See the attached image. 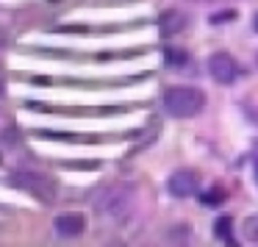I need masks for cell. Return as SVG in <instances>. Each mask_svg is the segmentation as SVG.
I'll return each instance as SVG.
<instances>
[{"mask_svg":"<svg viewBox=\"0 0 258 247\" xmlns=\"http://www.w3.org/2000/svg\"><path fill=\"white\" fill-rule=\"evenodd\" d=\"M206 106V95L195 86H172L167 89L164 95V108H167L169 117H178V119H189L197 117Z\"/></svg>","mask_w":258,"mask_h":247,"instance_id":"obj_1","label":"cell"},{"mask_svg":"<svg viewBox=\"0 0 258 247\" xmlns=\"http://www.w3.org/2000/svg\"><path fill=\"white\" fill-rule=\"evenodd\" d=\"M9 183L23 189V192H28V195H34L36 200H42V203L56 200V180H53L50 175L39 172V169H14Z\"/></svg>","mask_w":258,"mask_h":247,"instance_id":"obj_2","label":"cell"},{"mask_svg":"<svg viewBox=\"0 0 258 247\" xmlns=\"http://www.w3.org/2000/svg\"><path fill=\"white\" fill-rule=\"evenodd\" d=\"M208 73H211V78L217 81V84L228 86L239 78V64H236V58L228 56V53H214V56L208 58Z\"/></svg>","mask_w":258,"mask_h":247,"instance_id":"obj_3","label":"cell"},{"mask_svg":"<svg viewBox=\"0 0 258 247\" xmlns=\"http://www.w3.org/2000/svg\"><path fill=\"white\" fill-rule=\"evenodd\" d=\"M169 192H172L175 197H189L197 192V186H200V180H197V172L195 169H178V172H172V178H169Z\"/></svg>","mask_w":258,"mask_h":247,"instance_id":"obj_4","label":"cell"},{"mask_svg":"<svg viewBox=\"0 0 258 247\" xmlns=\"http://www.w3.org/2000/svg\"><path fill=\"white\" fill-rule=\"evenodd\" d=\"M56 230L61 236H67V239H73V236H81L86 230V217L81 211H64L56 217Z\"/></svg>","mask_w":258,"mask_h":247,"instance_id":"obj_5","label":"cell"},{"mask_svg":"<svg viewBox=\"0 0 258 247\" xmlns=\"http://www.w3.org/2000/svg\"><path fill=\"white\" fill-rule=\"evenodd\" d=\"M214 233H217L219 241H230V239H233V219H230V217H219L217 222H214Z\"/></svg>","mask_w":258,"mask_h":247,"instance_id":"obj_6","label":"cell"},{"mask_svg":"<svg viewBox=\"0 0 258 247\" xmlns=\"http://www.w3.org/2000/svg\"><path fill=\"white\" fill-rule=\"evenodd\" d=\"M180 28H186V20L180 17V14L169 12L167 17H164V31H167V34H172V31H180Z\"/></svg>","mask_w":258,"mask_h":247,"instance_id":"obj_7","label":"cell"},{"mask_svg":"<svg viewBox=\"0 0 258 247\" xmlns=\"http://www.w3.org/2000/svg\"><path fill=\"white\" fill-rule=\"evenodd\" d=\"M244 236L250 244H258V214H252V217H247L244 222Z\"/></svg>","mask_w":258,"mask_h":247,"instance_id":"obj_8","label":"cell"},{"mask_svg":"<svg viewBox=\"0 0 258 247\" xmlns=\"http://www.w3.org/2000/svg\"><path fill=\"white\" fill-rule=\"evenodd\" d=\"M222 200H225V192L222 189H211V192H206V195H200L203 206H219Z\"/></svg>","mask_w":258,"mask_h":247,"instance_id":"obj_9","label":"cell"},{"mask_svg":"<svg viewBox=\"0 0 258 247\" xmlns=\"http://www.w3.org/2000/svg\"><path fill=\"white\" fill-rule=\"evenodd\" d=\"M169 64H186V53L183 50H167Z\"/></svg>","mask_w":258,"mask_h":247,"instance_id":"obj_10","label":"cell"},{"mask_svg":"<svg viewBox=\"0 0 258 247\" xmlns=\"http://www.w3.org/2000/svg\"><path fill=\"white\" fill-rule=\"evenodd\" d=\"M252 172H255V183H258V142L252 145Z\"/></svg>","mask_w":258,"mask_h":247,"instance_id":"obj_11","label":"cell"},{"mask_svg":"<svg viewBox=\"0 0 258 247\" xmlns=\"http://www.w3.org/2000/svg\"><path fill=\"white\" fill-rule=\"evenodd\" d=\"M236 12H219L217 17H214V23H225V20H233Z\"/></svg>","mask_w":258,"mask_h":247,"instance_id":"obj_12","label":"cell"},{"mask_svg":"<svg viewBox=\"0 0 258 247\" xmlns=\"http://www.w3.org/2000/svg\"><path fill=\"white\" fill-rule=\"evenodd\" d=\"M3 92H6V75H3V67H0V97H3Z\"/></svg>","mask_w":258,"mask_h":247,"instance_id":"obj_13","label":"cell"},{"mask_svg":"<svg viewBox=\"0 0 258 247\" xmlns=\"http://www.w3.org/2000/svg\"><path fill=\"white\" fill-rule=\"evenodd\" d=\"M255 25H258V17H255Z\"/></svg>","mask_w":258,"mask_h":247,"instance_id":"obj_14","label":"cell"}]
</instances>
